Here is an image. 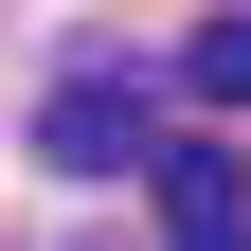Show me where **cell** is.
<instances>
[{
	"label": "cell",
	"mask_w": 251,
	"mask_h": 251,
	"mask_svg": "<svg viewBox=\"0 0 251 251\" xmlns=\"http://www.w3.org/2000/svg\"><path fill=\"white\" fill-rule=\"evenodd\" d=\"M36 162H54V179H126V162H162V126H144V72H54Z\"/></svg>",
	"instance_id": "1"
},
{
	"label": "cell",
	"mask_w": 251,
	"mask_h": 251,
	"mask_svg": "<svg viewBox=\"0 0 251 251\" xmlns=\"http://www.w3.org/2000/svg\"><path fill=\"white\" fill-rule=\"evenodd\" d=\"M144 179H162V233H198V215H251V162H233V144H162Z\"/></svg>",
	"instance_id": "2"
},
{
	"label": "cell",
	"mask_w": 251,
	"mask_h": 251,
	"mask_svg": "<svg viewBox=\"0 0 251 251\" xmlns=\"http://www.w3.org/2000/svg\"><path fill=\"white\" fill-rule=\"evenodd\" d=\"M179 90H198V108H251V18H198V36H179Z\"/></svg>",
	"instance_id": "3"
},
{
	"label": "cell",
	"mask_w": 251,
	"mask_h": 251,
	"mask_svg": "<svg viewBox=\"0 0 251 251\" xmlns=\"http://www.w3.org/2000/svg\"><path fill=\"white\" fill-rule=\"evenodd\" d=\"M179 251H251V215H198V233H179Z\"/></svg>",
	"instance_id": "4"
}]
</instances>
